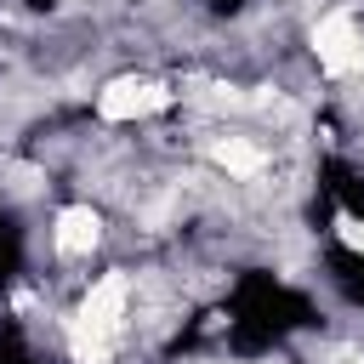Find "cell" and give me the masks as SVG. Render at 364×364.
Segmentation results:
<instances>
[{
    "instance_id": "6da1fadb",
    "label": "cell",
    "mask_w": 364,
    "mask_h": 364,
    "mask_svg": "<svg viewBox=\"0 0 364 364\" xmlns=\"http://www.w3.org/2000/svg\"><path fill=\"white\" fill-rule=\"evenodd\" d=\"M176 97H182V91H171V80L131 68V74H114V80L97 85V119H102V125H142V119L171 114Z\"/></svg>"
},
{
    "instance_id": "7a4b0ae2",
    "label": "cell",
    "mask_w": 364,
    "mask_h": 364,
    "mask_svg": "<svg viewBox=\"0 0 364 364\" xmlns=\"http://www.w3.org/2000/svg\"><path fill=\"white\" fill-rule=\"evenodd\" d=\"M313 57H318V74L330 80H353L364 74V17L358 6H324L313 17Z\"/></svg>"
},
{
    "instance_id": "3957f363",
    "label": "cell",
    "mask_w": 364,
    "mask_h": 364,
    "mask_svg": "<svg viewBox=\"0 0 364 364\" xmlns=\"http://www.w3.org/2000/svg\"><path fill=\"white\" fill-rule=\"evenodd\" d=\"M205 165L222 171L228 182H262L273 171V148L256 131H210L205 136Z\"/></svg>"
},
{
    "instance_id": "277c9868",
    "label": "cell",
    "mask_w": 364,
    "mask_h": 364,
    "mask_svg": "<svg viewBox=\"0 0 364 364\" xmlns=\"http://www.w3.org/2000/svg\"><path fill=\"white\" fill-rule=\"evenodd\" d=\"M46 239H51V256L57 262H91L97 245H102V210L91 199H74V205H63L51 216V233Z\"/></svg>"
},
{
    "instance_id": "5b68a950",
    "label": "cell",
    "mask_w": 364,
    "mask_h": 364,
    "mask_svg": "<svg viewBox=\"0 0 364 364\" xmlns=\"http://www.w3.org/2000/svg\"><path fill=\"white\" fill-rule=\"evenodd\" d=\"M358 364H364V358H358Z\"/></svg>"
}]
</instances>
